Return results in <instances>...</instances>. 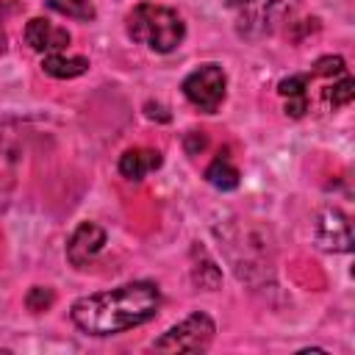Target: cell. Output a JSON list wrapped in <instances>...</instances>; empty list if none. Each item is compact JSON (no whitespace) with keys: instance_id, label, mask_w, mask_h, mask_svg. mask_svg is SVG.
I'll return each instance as SVG.
<instances>
[{"instance_id":"44dd1931","label":"cell","mask_w":355,"mask_h":355,"mask_svg":"<svg viewBox=\"0 0 355 355\" xmlns=\"http://www.w3.org/2000/svg\"><path fill=\"white\" fill-rule=\"evenodd\" d=\"M222 3H227V6H247L250 0H222Z\"/></svg>"},{"instance_id":"9a60e30c","label":"cell","mask_w":355,"mask_h":355,"mask_svg":"<svg viewBox=\"0 0 355 355\" xmlns=\"http://www.w3.org/2000/svg\"><path fill=\"white\" fill-rule=\"evenodd\" d=\"M305 89H308V75H291L277 83V92L283 97H305Z\"/></svg>"},{"instance_id":"e0dca14e","label":"cell","mask_w":355,"mask_h":355,"mask_svg":"<svg viewBox=\"0 0 355 355\" xmlns=\"http://www.w3.org/2000/svg\"><path fill=\"white\" fill-rule=\"evenodd\" d=\"M205 147H208V136H205V133L191 130V133L186 136V153H189V155H200Z\"/></svg>"},{"instance_id":"2e32d148","label":"cell","mask_w":355,"mask_h":355,"mask_svg":"<svg viewBox=\"0 0 355 355\" xmlns=\"http://www.w3.org/2000/svg\"><path fill=\"white\" fill-rule=\"evenodd\" d=\"M313 75H344V58H338V55L319 58L313 64Z\"/></svg>"},{"instance_id":"ffe728a7","label":"cell","mask_w":355,"mask_h":355,"mask_svg":"<svg viewBox=\"0 0 355 355\" xmlns=\"http://www.w3.org/2000/svg\"><path fill=\"white\" fill-rule=\"evenodd\" d=\"M6 202H8V186H6V183H0V211L6 208Z\"/></svg>"},{"instance_id":"8fae6325","label":"cell","mask_w":355,"mask_h":355,"mask_svg":"<svg viewBox=\"0 0 355 355\" xmlns=\"http://www.w3.org/2000/svg\"><path fill=\"white\" fill-rule=\"evenodd\" d=\"M47 8H53L55 14H64V17H72V19H80V22H89L97 17L94 6L89 0H44Z\"/></svg>"},{"instance_id":"3957f363","label":"cell","mask_w":355,"mask_h":355,"mask_svg":"<svg viewBox=\"0 0 355 355\" xmlns=\"http://www.w3.org/2000/svg\"><path fill=\"white\" fill-rule=\"evenodd\" d=\"M216 327L214 319L208 313H191L183 322H178L175 327H169L161 338H155V349L161 352H202L208 349L211 338H214Z\"/></svg>"},{"instance_id":"d6986e66","label":"cell","mask_w":355,"mask_h":355,"mask_svg":"<svg viewBox=\"0 0 355 355\" xmlns=\"http://www.w3.org/2000/svg\"><path fill=\"white\" fill-rule=\"evenodd\" d=\"M11 11H14V6H11V3H6V0H0V22H3Z\"/></svg>"},{"instance_id":"8992f818","label":"cell","mask_w":355,"mask_h":355,"mask_svg":"<svg viewBox=\"0 0 355 355\" xmlns=\"http://www.w3.org/2000/svg\"><path fill=\"white\" fill-rule=\"evenodd\" d=\"M103 247H105V230L94 222H80L67 241V258L72 266L83 269L86 263H92L97 258V252Z\"/></svg>"},{"instance_id":"7a4b0ae2","label":"cell","mask_w":355,"mask_h":355,"mask_svg":"<svg viewBox=\"0 0 355 355\" xmlns=\"http://www.w3.org/2000/svg\"><path fill=\"white\" fill-rule=\"evenodd\" d=\"M128 33L133 36V42L155 53H172L175 47H180L186 36V25L178 17V11L166 6L141 3L128 14Z\"/></svg>"},{"instance_id":"30bf717a","label":"cell","mask_w":355,"mask_h":355,"mask_svg":"<svg viewBox=\"0 0 355 355\" xmlns=\"http://www.w3.org/2000/svg\"><path fill=\"white\" fill-rule=\"evenodd\" d=\"M205 180L219 191H230L239 186V169L230 164L227 153H219V158H214V164L205 169Z\"/></svg>"},{"instance_id":"6da1fadb","label":"cell","mask_w":355,"mask_h":355,"mask_svg":"<svg viewBox=\"0 0 355 355\" xmlns=\"http://www.w3.org/2000/svg\"><path fill=\"white\" fill-rule=\"evenodd\" d=\"M161 308V291L150 280H133L111 291L86 294L72 302V322L86 336H114L150 322Z\"/></svg>"},{"instance_id":"9c48e42d","label":"cell","mask_w":355,"mask_h":355,"mask_svg":"<svg viewBox=\"0 0 355 355\" xmlns=\"http://www.w3.org/2000/svg\"><path fill=\"white\" fill-rule=\"evenodd\" d=\"M42 69L50 75V78H61V80H69V78H78L89 69V61L83 55H64V53H47L42 58Z\"/></svg>"},{"instance_id":"5b68a950","label":"cell","mask_w":355,"mask_h":355,"mask_svg":"<svg viewBox=\"0 0 355 355\" xmlns=\"http://www.w3.org/2000/svg\"><path fill=\"white\" fill-rule=\"evenodd\" d=\"M316 244L327 252H349L352 250V227H349V219L338 208H327L319 216Z\"/></svg>"},{"instance_id":"ba28073f","label":"cell","mask_w":355,"mask_h":355,"mask_svg":"<svg viewBox=\"0 0 355 355\" xmlns=\"http://www.w3.org/2000/svg\"><path fill=\"white\" fill-rule=\"evenodd\" d=\"M158 166H161V153L158 150H147V147L125 150L122 158H119V172L128 180H141L144 175H150Z\"/></svg>"},{"instance_id":"5bb4252c","label":"cell","mask_w":355,"mask_h":355,"mask_svg":"<svg viewBox=\"0 0 355 355\" xmlns=\"http://www.w3.org/2000/svg\"><path fill=\"white\" fill-rule=\"evenodd\" d=\"M53 302H55V291L47 288V286H33V288L25 294V305H28V311H33V313L47 311Z\"/></svg>"},{"instance_id":"ac0fdd59","label":"cell","mask_w":355,"mask_h":355,"mask_svg":"<svg viewBox=\"0 0 355 355\" xmlns=\"http://www.w3.org/2000/svg\"><path fill=\"white\" fill-rule=\"evenodd\" d=\"M305 111H308V97H288V100H286V114H288V116L297 119V116H302Z\"/></svg>"},{"instance_id":"277c9868","label":"cell","mask_w":355,"mask_h":355,"mask_svg":"<svg viewBox=\"0 0 355 355\" xmlns=\"http://www.w3.org/2000/svg\"><path fill=\"white\" fill-rule=\"evenodd\" d=\"M225 86H227L225 69L219 64H202L200 69L186 75L183 94L194 108H200L205 114H214L225 100Z\"/></svg>"},{"instance_id":"52a82bcc","label":"cell","mask_w":355,"mask_h":355,"mask_svg":"<svg viewBox=\"0 0 355 355\" xmlns=\"http://www.w3.org/2000/svg\"><path fill=\"white\" fill-rule=\"evenodd\" d=\"M25 42L42 55L64 53L69 47V33H67V28H58V25H50L47 19H42V17H33L25 25Z\"/></svg>"},{"instance_id":"4fadbf2b","label":"cell","mask_w":355,"mask_h":355,"mask_svg":"<svg viewBox=\"0 0 355 355\" xmlns=\"http://www.w3.org/2000/svg\"><path fill=\"white\" fill-rule=\"evenodd\" d=\"M352 94H355V89H352V80H349L347 75H341V80H338V83H333V86H327V89H324V100H327L333 108L347 105V103L352 100Z\"/></svg>"},{"instance_id":"7c38bea8","label":"cell","mask_w":355,"mask_h":355,"mask_svg":"<svg viewBox=\"0 0 355 355\" xmlns=\"http://www.w3.org/2000/svg\"><path fill=\"white\" fill-rule=\"evenodd\" d=\"M194 283L200 286V288H205V291H214V288H219V283H222V272L216 269V263L214 261H202V266L197 263L194 266Z\"/></svg>"}]
</instances>
